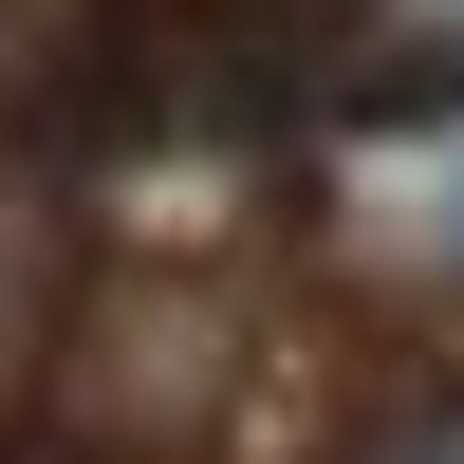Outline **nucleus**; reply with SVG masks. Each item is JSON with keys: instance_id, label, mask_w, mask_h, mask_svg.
Returning <instances> with one entry per match:
<instances>
[{"instance_id": "1", "label": "nucleus", "mask_w": 464, "mask_h": 464, "mask_svg": "<svg viewBox=\"0 0 464 464\" xmlns=\"http://www.w3.org/2000/svg\"><path fill=\"white\" fill-rule=\"evenodd\" d=\"M168 19L205 37V56H297V37H334L353 0H168Z\"/></svg>"}]
</instances>
